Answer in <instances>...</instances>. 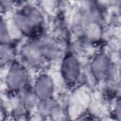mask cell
I'll return each instance as SVG.
<instances>
[{"label":"cell","instance_id":"obj_1","mask_svg":"<svg viewBox=\"0 0 121 121\" xmlns=\"http://www.w3.org/2000/svg\"><path fill=\"white\" fill-rule=\"evenodd\" d=\"M17 28L28 36H37L43 26V15L34 7H24L20 9L14 19Z\"/></svg>","mask_w":121,"mask_h":121},{"label":"cell","instance_id":"obj_2","mask_svg":"<svg viewBox=\"0 0 121 121\" xmlns=\"http://www.w3.org/2000/svg\"><path fill=\"white\" fill-rule=\"evenodd\" d=\"M80 63L76 56L72 53L67 54L61 60L60 74L65 84L74 85L80 78Z\"/></svg>","mask_w":121,"mask_h":121},{"label":"cell","instance_id":"obj_3","mask_svg":"<svg viewBox=\"0 0 121 121\" xmlns=\"http://www.w3.org/2000/svg\"><path fill=\"white\" fill-rule=\"evenodd\" d=\"M28 81V73L26 67L20 63H13L8 74L6 84L11 92H21Z\"/></svg>","mask_w":121,"mask_h":121},{"label":"cell","instance_id":"obj_4","mask_svg":"<svg viewBox=\"0 0 121 121\" xmlns=\"http://www.w3.org/2000/svg\"><path fill=\"white\" fill-rule=\"evenodd\" d=\"M54 81L49 75L42 74L37 78L33 87V93L37 99L39 98L40 100H45L51 98L54 95Z\"/></svg>","mask_w":121,"mask_h":121},{"label":"cell","instance_id":"obj_5","mask_svg":"<svg viewBox=\"0 0 121 121\" xmlns=\"http://www.w3.org/2000/svg\"><path fill=\"white\" fill-rule=\"evenodd\" d=\"M91 68H92L94 77H95L97 78H102L105 76H107L110 71L109 60L106 57L99 55L94 59L93 62L91 64Z\"/></svg>","mask_w":121,"mask_h":121},{"label":"cell","instance_id":"obj_6","mask_svg":"<svg viewBox=\"0 0 121 121\" xmlns=\"http://www.w3.org/2000/svg\"><path fill=\"white\" fill-rule=\"evenodd\" d=\"M9 41H10V35L8 29V26L4 20L0 19V45L9 44Z\"/></svg>","mask_w":121,"mask_h":121}]
</instances>
